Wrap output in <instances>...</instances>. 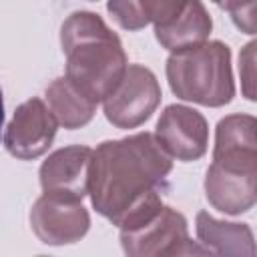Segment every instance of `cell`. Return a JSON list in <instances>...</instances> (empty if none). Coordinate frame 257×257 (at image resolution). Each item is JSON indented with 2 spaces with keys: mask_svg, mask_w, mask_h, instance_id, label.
<instances>
[{
  "mask_svg": "<svg viewBox=\"0 0 257 257\" xmlns=\"http://www.w3.org/2000/svg\"><path fill=\"white\" fill-rule=\"evenodd\" d=\"M155 139L171 159L197 161L207 153L209 126L199 110L185 104H171L157 122Z\"/></svg>",
  "mask_w": 257,
  "mask_h": 257,
  "instance_id": "52a82bcc",
  "label": "cell"
},
{
  "mask_svg": "<svg viewBox=\"0 0 257 257\" xmlns=\"http://www.w3.org/2000/svg\"><path fill=\"white\" fill-rule=\"evenodd\" d=\"M257 120L251 114H229L219 120L213 149V163L237 169L257 171Z\"/></svg>",
  "mask_w": 257,
  "mask_h": 257,
  "instance_id": "8fae6325",
  "label": "cell"
},
{
  "mask_svg": "<svg viewBox=\"0 0 257 257\" xmlns=\"http://www.w3.org/2000/svg\"><path fill=\"white\" fill-rule=\"evenodd\" d=\"M197 235L215 257H255L253 231L245 223L221 221L201 211L197 215Z\"/></svg>",
  "mask_w": 257,
  "mask_h": 257,
  "instance_id": "4fadbf2b",
  "label": "cell"
},
{
  "mask_svg": "<svg viewBox=\"0 0 257 257\" xmlns=\"http://www.w3.org/2000/svg\"><path fill=\"white\" fill-rule=\"evenodd\" d=\"M66 78L90 100L102 102L120 82L128 60L120 38L94 12H72L60 28Z\"/></svg>",
  "mask_w": 257,
  "mask_h": 257,
  "instance_id": "7a4b0ae2",
  "label": "cell"
},
{
  "mask_svg": "<svg viewBox=\"0 0 257 257\" xmlns=\"http://www.w3.org/2000/svg\"><path fill=\"white\" fill-rule=\"evenodd\" d=\"M161 102L157 76L143 64H128L116 88L102 100L104 116L118 128H137Z\"/></svg>",
  "mask_w": 257,
  "mask_h": 257,
  "instance_id": "277c9868",
  "label": "cell"
},
{
  "mask_svg": "<svg viewBox=\"0 0 257 257\" xmlns=\"http://www.w3.org/2000/svg\"><path fill=\"white\" fill-rule=\"evenodd\" d=\"M255 42H249L241 54V78L245 82V96L253 100V52H255Z\"/></svg>",
  "mask_w": 257,
  "mask_h": 257,
  "instance_id": "e0dca14e",
  "label": "cell"
},
{
  "mask_svg": "<svg viewBox=\"0 0 257 257\" xmlns=\"http://www.w3.org/2000/svg\"><path fill=\"white\" fill-rule=\"evenodd\" d=\"M159 0L147 2H108L106 10L110 16L126 30H141L147 24L155 22Z\"/></svg>",
  "mask_w": 257,
  "mask_h": 257,
  "instance_id": "9a60e30c",
  "label": "cell"
},
{
  "mask_svg": "<svg viewBox=\"0 0 257 257\" xmlns=\"http://www.w3.org/2000/svg\"><path fill=\"white\" fill-rule=\"evenodd\" d=\"M92 149L72 145L54 151L40 167V185L44 193L82 201L88 195Z\"/></svg>",
  "mask_w": 257,
  "mask_h": 257,
  "instance_id": "9c48e42d",
  "label": "cell"
},
{
  "mask_svg": "<svg viewBox=\"0 0 257 257\" xmlns=\"http://www.w3.org/2000/svg\"><path fill=\"white\" fill-rule=\"evenodd\" d=\"M38 257H48V255H38Z\"/></svg>",
  "mask_w": 257,
  "mask_h": 257,
  "instance_id": "d6986e66",
  "label": "cell"
},
{
  "mask_svg": "<svg viewBox=\"0 0 257 257\" xmlns=\"http://www.w3.org/2000/svg\"><path fill=\"white\" fill-rule=\"evenodd\" d=\"M171 169V157L151 133L104 141L90 161L92 207L120 231L135 229L163 209L159 185Z\"/></svg>",
  "mask_w": 257,
  "mask_h": 257,
  "instance_id": "6da1fadb",
  "label": "cell"
},
{
  "mask_svg": "<svg viewBox=\"0 0 257 257\" xmlns=\"http://www.w3.org/2000/svg\"><path fill=\"white\" fill-rule=\"evenodd\" d=\"M46 106L56 118V122L64 128H80L92 120L96 112V102L90 100L76 84H72L66 76L54 78L46 88Z\"/></svg>",
  "mask_w": 257,
  "mask_h": 257,
  "instance_id": "5bb4252c",
  "label": "cell"
},
{
  "mask_svg": "<svg viewBox=\"0 0 257 257\" xmlns=\"http://www.w3.org/2000/svg\"><path fill=\"white\" fill-rule=\"evenodd\" d=\"M30 227L46 245H70L86 235L90 215L82 201L44 193L30 209Z\"/></svg>",
  "mask_w": 257,
  "mask_h": 257,
  "instance_id": "5b68a950",
  "label": "cell"
},
{
  "mask_svg": "<svg viewBox=\"0 0 257 257\" xmlns=\"http://www.w3.org/2000/svg\"><path fill=\"white\" fill-rule=\"evenodd\" d=\"M187 237V219L173 207H165L147 223L120 231L126 257H163L177 241Z\"/></svg>",
  "mask_w": 257,
  "mask_h": 257,
  "instance_id": "30bf717a",
  "label": "cell"
},
{
  "mask_svg": "<svg viewBox=\"0 0 257 257\" xmlns=\"http://www.w3.org/2000/svg\"><path fill=\"white\" fill-rule=\"evenodd\" d=\"M2 124H4V100H2V88H0V133H2Z\"/></svg>",
  "mask_w": 257,
  "mask_h": 257,
  "instance_id": "ac0fdd59",
  "label": "cell"
},
{
  "mask_svg": "<svg viewBox=\"0 0 257 257\" xmlns=\"http://www.w3.org/2000/svg\"><path fill=\"white\" fill-rule=\"evenodd\" d=\"M167 80L181 100L203 106H223L231 102L235 82L229 46L211 40L171 54L167 60Z\"/></svg>",
  "mask_w": 257,
  "mask_h": 257,
  "instance_id": "3957f363",
  "label": "cell"
},
{
  "mask_svg": "<svg viewBox=\"0 0 257 257\" xmlns=\"http://www.w3.org/2000/svg\"><path fill=\"white\" fill-rule=\"evenodd\" d=\"M163 257H215L211 253L209 247H205L201 241H193L187 237H183L181 241H177Z\"/></svg>",
  "mask_w": 257,
  "mask_h": 257,
  "instance_id": "2e32d148",
  "label": "cell"
},
{
  "mask_svg": "<svg viewBox=\"0 0 257 257\" xmlns=\"http://www.w3.org/2000/svg\"><path fill=\"white\" fill-rule=\"evenodd\" d=\"M211 28L213 20L201 2L171 0L165 16L155 22V36L163 48L175 54L207 42Z\"/></svg>",
  "mask_w": 257,
  "mask_h": 257,
  "instance_id": "ba28073f",
  "label": "cell"
},
{
  "mask_svg": "<svg viewBox=\"0 0 257 257\" xmlns=\"http://www.w3.org/2000/svg\"><path fill=\"white\" fill-rule=\"evenodd\" d=\"M205 195L221 213H245L257 201V171H237L211 163L205 175Z\"/></svg>",
  "mask_w": 257,
  "mask_h": 257,
  "instance_id": "7c38bea8",
  "label": "cell"
},
{
  "mask_svg": "<svg viewBox=\"0 0 257 257\" xmlns=\"http://www.w3.org/2000/svg\"><path fill=\"white\" fill-rule=\"evenodd\" d=\"M58 122L40 98H30L22 102L12 120L4 131L6 151L22 161H32L42 157L56 135Z\"/></svg>",
  "mask_w": 257,
  "mask_h": 257,
  "instance_id": "8992f818",
  "label": "cell"
}]
</instances>
